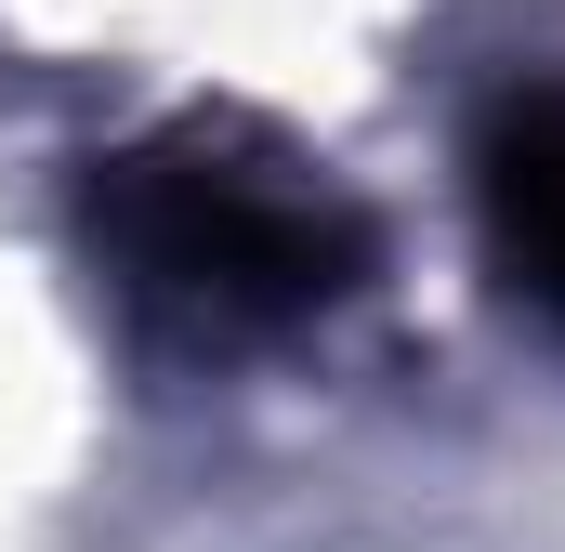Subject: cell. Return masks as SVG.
Listing matches in <instances>:
<instances>
[{
	"label": "cell",
	"mask_w": 565,
	"mask_h": 552,
	"mask_svg": "<svg viewBox=\"0 0 565 552\" xmlns=\"http://www.w3.org/2000/svg\"><path fill=\"white\" fill-rule=\"evenodd\" d=\"M93 251L119 264L132 302L211 329V342H250V329L329 316L369 276V211L277 145L158 132L93 184Z\"/></svg>",
	"instance_id": "1"
},
{
	"label": "cell",
	"mask_w": 565,
	"mask_h": 552,
	"mask_svg": "<svg viewBox=\"0 0 565 552\" xmlns=\"http://www.w3.org/2000/svg\"><path fill=\"white\" fill-rule=\"evenodd\" d=\"M473 198H487V251L513 264V289L565 316V93H513L487 119Z\"/></svg>",
	"instance_id": "2"
}]
</instances>
